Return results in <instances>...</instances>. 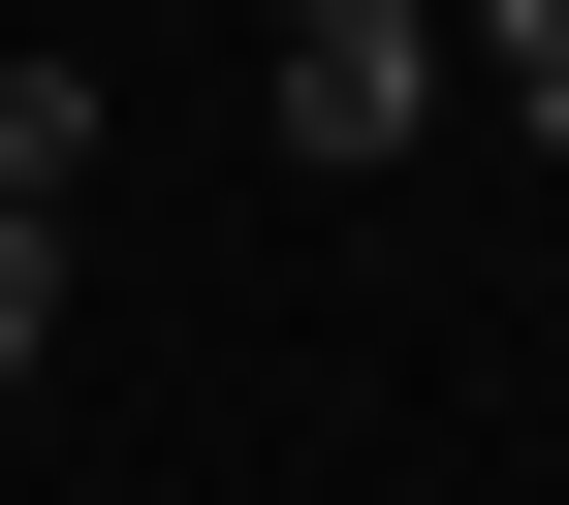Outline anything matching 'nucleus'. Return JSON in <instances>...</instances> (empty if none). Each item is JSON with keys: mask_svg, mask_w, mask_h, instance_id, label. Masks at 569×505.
I'll list each match as a JSON object with an SVG mask.
<instances>
[{"mask_svg": "<svg viewBox=\"0 0 569 505\" xmlns=\"http://www.w3.org/2000/svg\"><path fill=\"white\" fill-rule=\"evenodd\" d=\"M253 95H284V159H411V127H443V0H253Z\"/></svg>", "mask_w": 569, "mask_h": 505, "instance_id": "f257e3e1", "label": "nucleus"}, {"mask_svg": "<svg viewBox=\"0 0 569 505\" xmlns=\"http://www.w3.org/2000/svg\"><path fill=\"white\" fill-rule=\"evenodd\" d=\"M443 63H475V95H507L538 159H569V0H443Z\"/></svg>", "mask_w": 569, "mask_h": 505, "instance_id": "f03ea898", "label": "nucleus"}, {"mask_svg": "<svg viewBox=\"0 0 569 505\" xmlns=\"http://www.w3.org/2000/svg\"><path fill=\"white\" fill-rule=\"evenodd\" d=\"M0 190H96V63H0Z\"/></svg>", "mask_w": 569, "mask_h": 505, "instance_id": "7ed1b4c3", "label": "nucleus"}, {"mask_svg": "<svg viewBox=\"0 0 569 505\" xmlns=\"http://www.w3.org/2000/svg\"><path fill=\"white\" fill-rule=\"evenodd\" d=\"M63 347V190H0V380Z\"/></svg>", "mask_w": 569, "mask_h": 505, "instance_id": "20e7f679", "label": "nucleus"}]
</instances>
